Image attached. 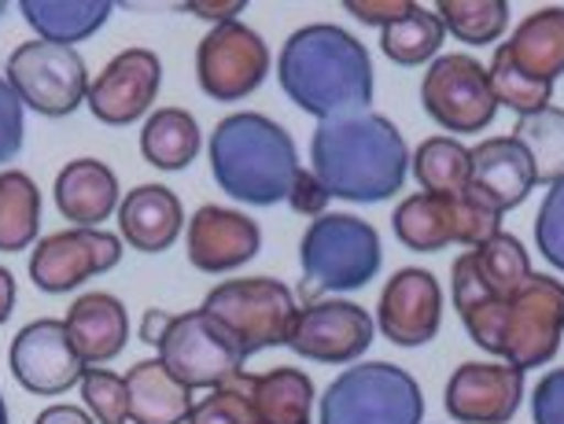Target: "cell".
Wrapping results in <instances>:
<instances>
[{
	"label": "cell",
	"instance_id": "1",
	"mask_svg": "<svg viewBox=\"0 0 564 424\" xmlns=\"http://www.w3.org/2000/svg\"><path fill=\"white\" fill-rule=\"evenodd\" d=\"M314 177L333 199L380 204L402 193L410 174V148L399 126L377 111H355L317 122L311 141Z\"/></svg>",
	"mask_w": 564,
	"mask_h": 424
},
{
	"label": "cell",
	"instance_id": "2",
	"mask_svg": "<svg viewBox=\"0 0 564 424\" xmlns=\"http://www.w3.org/2000/svg\"><path fill=\"white\" fill-rule=\"evenodd\" d=\"M276 81L295 108L317 122L372 111V59L355 34L333 23L303 26L284 41Z\"/></svg>",
	"mask_w": 564,
	"mask_h": 424
},
{
	"label": "cell",
	"instance_id": "3",
	"mask_svg": "<svg viewBox=\"0 0 564 424\" xmlns=\"http://www.w3.org/2000/svg\"><path fill=\"white\" fill-rule=\"evenodd\" d=\"M218 188L248 207H273L300 174V148L281 122L259 111L226 115L207 141Z\"/></svg>",
	"mask_w": 564,
	"mask_h": 424
},
{
	"label": "cell",
	"instance_id": "4",
	"mask_svg": "<svg viewBox=\"0 0 564 424\" xmlns=\"http://www.w3.org/2000/svg\"><path fill=\"white\" fill-rule=\"evenodd\" d=\"M465 333L487 355L513 369H539L553 362L564 336V284L550 273H531L509 303L484 306L462 317Z\"/></svg>",
	"mask_w": 564,
	"mask_h": 424
},
{
	"label": "cell",
	"instance_id": "5",
	"mask_svg": "<svg viewBox=\"0 0 564 424\" xmlns=\"http://www.w3.org/2000/svg\"><path fill=\"white\" fill-rule=\"evenodd\" d=\"M141 336L144 344H152L159 351L155 358L166 366V373L188 391L232 384L243 373V362H248L237 336L221 322H215L204 306L185 314L148 311Z\"/></svg>",
	"mask_w": 564,
	"mask_h": 424
},
{
	"label": "cell",
	"instance_id": "6",
	"mask_svg": "<svg viewBox=\"0 0 564 424\" xmlns=\"http://www.w3.org/2000/svg\"><path fill=\"white\" fill-rule=\"evenodd\" d=\"M384 251L369 221L355 215H322L311 221L300 243V295L306 303L325 300L328 292H358L380 273Z\"/></svg>",
	"mask_w": 564,
	"mask_h": 424
},
{
	"label": "cell",
	"instance_id": "7",
	"mask_svg": "<svg viewBox=\"0 0 564 424\" xmlns=\"http://www.w3.org/2000/svg\"><path fill=\"white\" fill-rule=\"evenodd\" d=\"M421 384L391 362L350 366L317 402V424H421Z\"/></svg>",
	"mask_w": 564,
	"mask_h": 424
},
{
	"label": "cell",
	"instance_id": "8",
	"mask_svg": "<svg viewBox=\"0 0 564 424\" xmlns=\"http://www.w3.org/2000/svg\"><path fill=\"white\" fill-rule=\"evenodd\" d=\"M502 218L491 199L468 188L462 196H406L391 215V226L410 251H443L451 243L480 248L502 232Z\"/></svg>",
	"mask_w": 564,
	"mask_h": 424
},
{
	"label": "cell",
	"instance_id": "9",
	"mask_svg": "<svg viewBox=\"0 0 564 424\" xmlns=\"http://www.w3.org/2000/svg\"><path fill=\"white\" fill-rule=\"evenodd\" d=\"M204 311L237 336L243 358L289 344L295 317V292L276 278H232L215 284L204 300Z\"/></svg>",
	"mask_w": 564,
	"mask_h": 424
},
{
	"label": "cell",
	"instance_id": "10",
	"mask_svg": "<svg viewBox=\"0 0 564 424\" xmlns=\"http://www.w3.org/2000/svg\"><path fill=\"white\" fill-rule=\"evenodd\" d=\"M4 78L12 85L19 104L45 119H67L85 104L89 70L78 48L48 45V41H23L8 56Z\"/></svg>",
	"mask_w": 564,
	"mask_h": 424
},
{
	"label": "cell",
	"instance_id": "11",
	"mask_svg": "<svg viewBox=\"0 0 564 424\" xmlns=\"http://www.w3.org/2000/svg\"><path fill=\"white\" fill-rule=\"evenodd\" d=\"M270 74V48L259 30L240 19L210 26L196 48V81L210 100L237 104L251 97Z\"/></svg>",
	"mask_w": 564,
	"mask_h": 424
},
{
	"label": "cell",
	"instance_id": "12",
	"mask_svg": "<svg viewBox=\"0 0 564 424\" xmlns=\"http://www.w3.org/2000/svg\"><path fill=\"white\" fill-rule=\"evenodd\" d=\"M421 104L432 122L446 133H480L495 122V93L487 81V67L480 59L451 52L432 59L429 74L421 78Z\"/></svg>",
	"mask_w": 564,
	"mask_h": 424
},
{
	"label": "cell",
	"instance_id": "13",
	"mask_svg": "<svg viewBox=\"0 0 564 424\" xmlns=\"http://www.w3.org/2000/svg\"><path fill=\"white\" fill-rule=\"evenodd\" d=\"M126 243L108 229H59L30 254V281L45 295H67L122 262Z\"/></svg>",
	"mask_w": 564,
	"mask_h": 424
},
{
	"label": "cell",
	"instance_id": "14",
	"mask_svg": "<svg viewBox=\"0 0 564 424\" xmlns=\"http://www.w3.org/2000/svg\"><path fill=\"white\" fill-rule=\"evenodd\" d=\"M531 259L528 248L513 232H498L480 248H468V254L454 262L451 270V300L457 314H473L484 306L509 303L524 289L531 278Z\"/></svg>",
	"mask_w": 564,
	"mask_h": 424
},
{
	"label": "cell",
	"instance_id": "15",
	"mask_svg": "<svg viewBox=\"0 0 564 424\" xmlns=\"http://www.w3.org/2000/svg\"><path fill=\"white\" fill-rule=\"evenodd\" d=\"M372 333H377V325L358 303L317 300L295 311L284 347H292L295 355L311 358V362L350 366L355 358L369 351Z\"/></svg>",
	"mask_w": 564,
	"mask_h": 424
},
{
	"label": "cell",
	"instance_id": "16",
	"mask_svg": "<svg viewBox=\"0 0 564 424\" xmlns=\"http://www.w3.org/2000/svg\"><path fill=\"white\" fill-rule=\"evenodd\" d=\"M163 89V59L152 48H122L97 78L89 81L85 104L104 126H133L148 119V108Z\"/></svg>",
	"mask_w": 564,
	"mask_h": 424
},
{
	"label": "cell",
	"instance_id": "17",
	"mask_svg": "<svg viewBox=\"0 0 564 424\" xmlns=\"http://www.w3.org/2000/svg\"><path fill=\"white\" fill-rule=\"evenodd\" d=\"M8 366H12L19 388L45 399L78 388L85 373V362L74 351L67 328L56 317H37V322L19 328L12 339V351H8Z\"/></svg>",
	"mask_w": 564,
	"mask_h": 424
},
{
	"label": "cell",
	"instance_id": "18",
	"mask_svg": "<svg viewBox=\"0 0 564 424\" xmlns=\"http://www.w3.org/2000/svg\"><path fill=\"white\" fill-rule=\"evenodd\" d=\"M443 325V284L421 267L399 270L377 303V328L395 347L432 344Z\"/></svg>",
	"mask_w": 564,
	"mask_h": 424
},
{
	"label": "cell",
	"instance_id": "19",
	"mask_svg": "<svg viewBox=\"0 0 564 424\" xmlns=\"http://www.w3.org/2000/svg\"><path fill=\"white\" fill-rule=\"evenodd\" d=\"M185 251L199 273H232L262 251V229L240 210L207 204L185 221Z\"/></svg>",
	"mask_w": 564,
	"mask_h": 424
},
{
	"label": "cell",
	"instance_id": "20",
	"mask_svg": "<svg viewBox=\"0 0 564 424\" xmlns=\"http://www.w3.org/2000/svg\"><path fill=\"white\" fill-rule=\"evenodd\" d=\"M524 399V373L506 362H465L446 380V413L462 424H506Z\"/></svg>",
	"mask_w": 564,
	"mask_h": 424
},
{
	"label": "cell",
	"instance_id": "21",
	"mask_svg": "<svg viewBox=\"0 0 564 424\" xmlns=\"http://www.w3.org/2000/svg\"><path fill=\"white\" fill-rule=\"evenodd\" d=\"M52 196H56L59 218H67L70 229H100L122 204L119 174H115L108 163L89 159V155L70 159V163L59 170L56 185H52Z\"/></svg>",
	"mask_w": 564,
	"mask_h": 424
},
{
	"label": "cell",
	"instance_id": "22",
	"mask_svg": "<svg viewBox=\"0 0 564 424\" xmlns=\"http://www.w3.org/2000/svg\"><path fill=\"white\" fill-rule=\"evenodd\" d=\"M185 232V207L174 188L137 185L119 204V237L141 254H163Z\"/></svg>",
	"mask_w": 564,
	"mask_h": 424
},
{
	"label": "cell",
	"instance_id": "23",
	"mask_svg": "<svg viewBox=\"0 0 564 424\" xmlns=\"http://www.w3.org/2000/svg\"><path fill=\"white\" fill-rule=\"evenodd\" d=\"M74 351L85 366H108L130 344V314L111 292H85L63 317Z\"/></svg>",
	"mask_w": 564,
	"mask_h": 424
},
{
	"label": "cell",
	"instance_id": "24",
	"mask_svg": "<svg viewBox=\"0 0 564 424\" xmlns=\"http://www.w3.org/2000/svg\"><path fill=\"white\" fill-rule=\"evenodd\" d=\"M480 196L502 210H513L535 188V170H531L528 152L513 137H491V141L473 148V185Z\"/></svg>",
	"mask_w": 564,
	"mask_h": 424
},
{
	"label": "cell",
	"instance_id": "25",
	"mask_svg": "<svg viewBox=\"0 0 564 424\" xmlns=\"http://www.w3.org/2000/svg\"><path fill=\"white\" fill-rule=\"evenodd\" d=\"M130 424H185L193 413V391L177 384L159 358H144L126 373Z\"/></svg>",
	"mask_w": 564,
	"mask_h": 424
},
{
	"label": "cell",
	"instance_id": "26",
	"mask_svg": "<svg viewBox=\"0 0 564 424\" xmlns=\"http://www.w3.org/2000/svg\"><path fill=\"white\" fill-rule=\"evenodd\" d=\"M19 15L34 30L37 41L74 48L78 41H89L115 15L111 0H23Z\"/></svg>",
	"mask_w": 564,
	"mask_h": 424
},
{
	"label": "cell",
	"instance_id": "27",
	"mask_svg": "<svg viewBox=\"0 0 564 424\" xmlns=\"http://www.w3.org/2000/svg\"><path fill=\"white\" fill-rule=\"evenodd\" d=\"M506 52L535 81H557L564 74V8L531 12L506 41Z\"/></svg>",
	"mask_w": 564,
	"mask_h": 424
},
{
	"label": "cell",
	"instance_id": "28",
	"mask_svg": "<svg viewBox=\"0 0 564 424\" xmlns=\"http://www.w3.org/2000/svg\"><path fill=\"white\" fill-rule=\"evenodd\" d=\"M248 399L259 424H311L314 380L295 366H276L270 373H248Z\"/></svg>",
	"mask_w": 564,
	"mask_h": 424
},
{
	"label": "cell",
	"instance_id": "29",
	"mask_svg": "<svg viewBox=\"0 0 564 424\" xmlns=\"http://www.w3.org/2000/svg\"><path fill=\"white\" fill-rule=\"evenodd\" d=\"M199 148H204V133L185 108H159L141 126V155L148 166L166 170V174L193 166Z\"/></svg>",
	"mask_w": 564,
	"mask_h": 424
},
{
	"label": "cell",
	"instance_id": "30",
	"mask_svg": "<svg viewBox=\"0 0 564 424\" xmlns=\"http://www.w3.org/2000/svg\"><path fill=\"white\" fill-rule=\"evenodd\" d=\"M41 232V188L23 170H0V254H19Z\"/></svg>",
	"mask_w": 564,
	"mask_h": 424
},
{
	"label": "cell",
	"instance_id": "31",
	"mask_svg": "<svg viewBox=\"0 0 564 424\" xmlns=\"http://www.w3.org/2000/svg\"><path fill=\"white\" fill-rule=\"evenodd\" d=\"M410 170L429 196H462L473 185V152L454 137H429L413 152Z\"/></svg>",
	"mask_w": 564,
	"mask_h": 424
},
{
	"label": "cell",
	"instance_id": "32",
	"mask_svg": "<svg viewBox=\"0 0 564 424\" xmlns=\"http://www.w3.org/2000/svg\"><path fill=\"white\" fill-rule=\"evenodd\" d=\"M513 141L524 148L535 170V185H557L564 182V111L546 108L539 115L517 122Z\"/></svg>",
	"mask_w": 564,
	"mask_h": 424
},
{
	"label": "cell",
	"instance_id": "33",
	"mask_svg": "<svg viewBox=\"0 0 564 424\" xmlns=\"http://www.w3.org/2000/svg\"><path fill=\"white\" fill-rule=\"evenodd\" d=\"M443 37H446V30L440 23V15L413 4L406 15L380 30V48H384V56L391 63H399V67H417V63L435 59V52L443 48Z\"/></svg>",
	"mask_w": 564,
	"mask_h": 424
},
{
	"label": "cell",
	"instance_id": "34",
	"mask_svg": "<svg viewBox=\"0 0 564 424\" xmlns=\"http://www.w3.org/2000/svg\"><path fill=\"white\" fill-rule=\"evenodd\" d=\"M440 23L462 45H495L509 26L506 0H440Z\"/></svg>",
	"mask_w": 564,
	"mask_h": 424
},
{
	"label": "cell",
	"instance_id": "35",
	"mask_svg": "<svg viewBox=\"0 0 564 424\" xmlns=\"http://www.w3.org/2000/svg\"><path fill=\"white\" fill-rule=\"evenodd\" d=\"M487 81H491L495 104H502V108L517 111L520 119H528V115H539V111L550 108L553 85L535 81L531 74L520 70L517 63L509 59L506 45L495 48V59H491V67H487Z\"/></svg>",
	"mask_w": 564,
	"mask_h": 424
},
{
	"label": "cell",
	"instance_id": "36",
	"mask_svg": "<svg viewBox=\"0 0 564 424\" xmlns=\"http://www.w3.org/2000/svg\"><path fill=\"white\" fill-rule=\"evenodd\" d=\"M85 410L93 413L97 424H130V391H126V377L111 373L104 366H85L78 380Z\"/></svg>",
	"mask_w": 564,
	"mask_h": 424
},
{
	"label": "cell",
	"instance_id": "37",
	"mask_svg": "<svg viewBox=\"0 0 564 424\" xmlns=\"http://www.w3.org/2000/svg\"><path fill=\"white\" fill-rule=\"evenodd\" d=\"M185 424H259L248 399V373H240L232 384L210 388L204 399H196Z\"/></svg>",
	"mask_w": 564,
	"mask_h": 424
},
{
	"label": "cell",
	"instance_id": "38",
	"mask_svg": "<svg viewBox=\"0 0 564 424\" xmlns=\"http://www.w3.org/2000/svg\"><path fill=\"white\" fill-rule=\"evenodd\" d=\"M535 248L550 267L564 273V182L550 185L535 218Z\"/></svg>",
	"mask_w": 564,
	"mask_h": 424
},
{
	"label": "cell",
	"instance_id": "39",
	"mask_svg": "<svg viewBox=\"0 0 564 424\" xmlns=\"http://www.w3.org/2000/svg\"><path fill=\"white\" fill-rule=\"evenodd\" d=\"M26 141V108L19 104L8 78H0V166L12 163Z\"/></svg>",
	"mask_w": 564,
	"mask_h": 424
},
{
	"label": "cell",
	"instance_id": "40",
	"mask_svg": "<svg viewBox=\"0 0 564 424\" xmlns=\"http://www.w3.org/2000/svg\"><path fill=\"white\" fill-rule=\"evenodd\" d=\"M531 417H535V424H564V369H553L535 384Z\"/></svg>",
	"mask_w": 564,
	"mask_h": 424
},
{
	"label": "cell",
	"instance_id": "41",
	"mask_svg": "<svg viewBox=\"0 0 564 424\" xmlns=\"http://www.w3.org/2000/svg\"><path fill=\"white\" fill-rule=\"evenodd\" d=\"M328 199L333 196H328V188L314 177V170H300L289 188V196H284V204H289L295 215L322 218V215H328Z\"/></svg>",
	"mask_w": 564,
	"mask_h": 424
},
{
	"label": "cell",
	"instance_id": "42",
	"mask_svg": "<svg viewBox=\"0 0 564 424\" xmlns=\"http://www.w3.org/2000/svg\"><path fill=\"white\" fill-rule=\"evenodd\" d=\"M410 0H388V4H366V0H350L347 4V12L355 15V19H361V23H369V26H391L395 19H402L410 12Z\"/></svg>",
	"mask_w": 564,
	"mask_h": 424
},
{
	"label": "cell",
	"instance_id": "43",
	"mask_svg": "<svg viewBox=\"0 0 564 424\" xmlns=\"http://www.w3.org/2000/svg\"><path fill=\"white\" fill-rule=\"evenodd\" d=\"M34 424H97L85 406H48L37 413Z\"/></svg>",
	"mask_w": 564,
	"mask_h": 424
},
{
	"label": "cell",
	"instance_id": "44",
	"mask_svg": "<svg viewBox=\"0 0 564 424\" xmlns=\"http://www.w3.org/2000/svg\"><path fill=\"white\" fill-rule=\"evenodd\" d=\"M185 12H193V15H210L215 19V26L218 23H229V19H237L243 12V4L237 0V4H185Z\"/></svg>",
	"mask_w": 564,
	"mask_h": 424
},
{
	"label": "cell",
	"instance_id": "45",
	"mask_svg": "<svg viewBox=\"0 0 564 424\" xmlns=\"http://www.w3.org/2000/svg\"><path fill=\"white\" fill-rule=\"evenodd\" d=\"M12 311H15V278L8 267H0V325L12 317Z\"/></svg>",
	"mask_w": 564,
	"mask_h": 424
},
{
	"label": "cell",
	"instance_id": "46",
	"mask_svg": "<svg viewBox=\"0 0 564 424\" xmlns=\"http://www.w3.org/2000/svg\"><path fill=\"white\" fill-rule=\"evenodd\" d=\"M0 424H12V417H8V402H4V395H0Z\"/></svg>",
	"mask_w": 564,
	"mask_h": 424
},
{
	"label": "cell",
	"instance_id": "47",
	"mask_svg": "<svg viewBox=\"0 0 564 424\" xmlns=\"http://www.w3.org/2000/svg\"><path fill=\"white\" fill-rule=\"evenodd\" d=\"M8 12V4H4V0H0V15H4Z\"/></svg>",
	"mask_w": 564,
	"mask_h": 424
}]
</instances>
